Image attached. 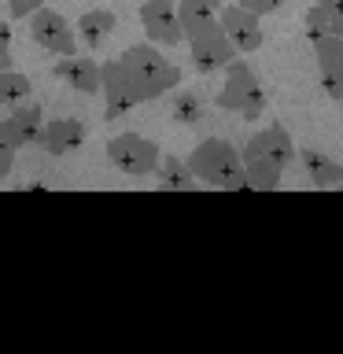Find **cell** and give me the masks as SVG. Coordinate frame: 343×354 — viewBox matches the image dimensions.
I'll return each instance as SVG.
<instances>
[{
	"label": "cell",
	"instance_id": "1",
	"mask_svg": "<svg viewBox=\"0 0 343 354\" xmlns=\"http://www.w3.org/2000/svg\"><path fill=\"white\" fill-rule=\"evenodd\" d=\"M185 162H188V170L210 188H225V192H243V188H251L248 166H243V151H237L232 144L218 140V137L199 140Z\"/></svg>",
	"mask_w": 343,
	"mask_h": 354
},
{
	"label": "cell",
	"instance_id": "2",
	"mask_svg": "<svg viewBox=\"0 0 343 354\" xmlns=\"http://www.w3.org/2000/svg\"><path fill=\"white\" fill-rule=\"evenodd\" d=\"M118 59H122V66H126L140 104L159 100V96L170 93L174 85H181V71H177L155 44H133V48H126Z\"/></svg>",
	"mask_w": 343,
	"mask_h": 354
},
{
	"label": "cell",
	"instance_id": "3",
	"mask_svg": "<svg viewBox=\"0 0 343 354\" xmlns=\"http://www.w3.org/2000/svg\"><path fill=\"white\" fill-rule=\"evenodd\" d=\"M214 104L221 111H237L240 118H262L266 115V93H262V85L254 82V74H251V66L240 59H232L225 66V82H221V93L214 96Z\"/></svg>",
	"mask_w": 343,
	"mask_h": 354
},
{
	"label": "cell",
	"instance_id": "4",
	"mask_svg": "<svg viewBox=\"0 0 343 354\" xmlns=\"http://www.w3.org/2000/svg\"><path fill=\"white\" fill-rule=\"evenodd\" d=\"M107 159L126 177H148V174H159V166H163L159 144L140 137V133H118V137H111Z\"/></svg>",
	"mask_w": 343,
	"mask_h": 354
},
{
	"label": "cell",
	"instance_id": "5",
	"mask_svg": "<svg viewBox=\"0 0 343 354\" xmlns=\"http://www.w3.org/2000/svg\"><path fill=\"white\" fill-rule=\"evenodd\" d=\"M30 37L55 55H77V37L55 8H37L30 15Z\"/></svg>",
	"mask_w": 343,
	"mask_h": 354
},
{
	"label": "cell",
	"instance_id": "6",
	"mask_svg": "<svg viewBox=\"0 0 343 354\" xmlns=\"http://www.w3.org/2000/svg\"><path fill=\"white\" fill-rule=\"evenodd\" d=\"M140 26L148 33V41L163 44V48H174V44L185 41L181 15H177V4H170V0H148L140 8Z\"/></svg>",
	"mask_w": 343,
	"mask_h": 354
},
{
	"label": "cell",
	"instance_id": "7",
	"mask_svg": "<svg viewBox=\"0 0 343 354\" xmlns=\"http://www.w3.org/2000/svg\"><path fill=\"white\" fill-rule=\"evenodd\" d=\"M192 44V66L199 74H218V71H225V66L240 55V48L232 44V37L225 30H210L203 33V37H192L188 41Z\"/></svg>",
	"mask_w": 343,
	"mask_h": 354
},
{
	"label": "cell",
	"instance_id": "8",
	"mask_svg": "<svg viewBox=\"0 0 343 354\" xmlns=\"http://www.w3.org/2000/svg\"><path fill=\"white\" fill-rule=\"evenodd\" d=\"M314 55H317V71H321V85L332 100H343V37L325 33L314 37Z\"/></svg>",
	"mask_w": 343,
	"mask_h": 354
},
{
	"label": "cell",
	"instance_id": "9",
	"mask_svg": "<svg viewBox=\"0 0 343 354\" xmlns=\"http://www.w3.org/2000/svg\"><path fill=\"white\" fill-rule=\"evenodd\" d=\"M221 30L232 37V44L240 48V55H251V52L262 44L259 15H254V11H248L240 0H237V4H225V8H221Z\"/></svg>",
	"mask_w": 343,
	"mask_h": 354
},
{
	"label": "cell",
	"instance_id": "10",
	"mask_svg": "<svg viewBox=\"0 0 343 354\" xmlns=\"http://www.w3.org/2000/svg\"><path fill=\"white\" fill-rule=\"evenodd\" d=\"M104 100H107V118H122L126 111H133L140 104L137 100V88H133L126 66H122V59H111L104 63Z\"/></svg>",
	"mask_w": 343,
	"mask_h": 354
},
{
	"label": "cell",
	"instance_id": "11",
	"mask_svg": "<svg viewBox=\"0 0 343 354\" xmlns=\"http://www.w3.org/2000/svg\"><path fill=\"white\" fill-rule=\"evenodd\" d=\"M55 77L66 82L71 88H77V93H85V96H93L104 88V66L96 59H89V55H63V59L55 63Z\"/></svg>",
	"mask_w": 343,
	"mask_h": 354
},
{
	"label": "cell",
	"instance_id": "12",
	"mask_svg": "<svg viewBox=\"0 0 343 354\" xmlns=\"http://www.w3.org/2000/svg\"><path fill=\"white\" fill-rule=\"evenodd\" d=\"M85 144V122L77 118H48L37 137V148L48 155H66Z\"/></svg>",
	"mask_w": 343,
	"mask_h": 354
},
{
	"label": "cell",
	"instance_id": "13",
	"mask_svg": "<svg viewBox=\"0 0 343 354\" xmlns=\"http://www.w3.org/2000/svg\"><path fill=\"white\" fill-rule=\"evenodd\" d=\"M221 8H225L221 0H181V4H177V15H181L185 41L218 30L221 26Z\"/></svg>",
	"mask_w": 343,
	"mask_h": 354
},
{
	"label": "cell",
	"instance_id": "14",
	"mask_svg": "<svg viewBox=\"0 0 343 354\" xmlns=\"http://www.w3.org/2000/svg\"><path fill=\"white\" fill-rule=\"evenodd\" d=\"M254 151H262V155H270L273 162H281L284 170L292 166L295 159H299V151H295V144H292V133H288L281 122H273V126H266V129H259L254 137L248 140Z\"/></svg>",
	"mask_w": 343,
	"mask_h": 354
},
{
	"label": "cell",
	"instance_id": "15",
	"mask_svg": "<svg viewBox=\"0 0 343 354\" xmlns=\"http://www.w3.org/2000/svg\"><path fill=\"white\" fill-rule=\"evenodd\" d=\"M243 166H248L251 188H259V192H277V188H281L284 166H281V162H273L270 155L254 151L251 144H248V148H243Z\"/></svg>",
	"mask_w": 343,
	"mask_h": 354
},
{
	"label": "cell",
	"instance_id": "16",
	"mask_svg": "<svg viewBox=\"0 0 343 354\" xmlns=\"http://www.w3.org/2000/svg\"><path fill=\"white\" fill-rule=\"evenodd\" d=\"M115 26H118L115 11L93 8V11H85V15L77 19V41H82L85 48H104V41L115 33Z\"/></svg>",
	"mask_w": 343,
	"mask_h": 354
},
{
	"label": "cell",
	"instance_id": "17",
	"mask_svg": "<svg viewBox=\"0 0 343 354\" xmlns=\"http://www.w3.org/2000/svg\"><path fill=\"white\" fill-rule=\"evenodd\" d=\"M299 162H303V170L310 174V181L317 188H336L343 185V166L336 159H328L325 151H314V148H303L299 151Z\"/></svg>",
	"mask_w": 343,
	"mask_h": 354
},
{
	"label": "cell",
	"instance_id": "18",
	"mask_svg": "<svg viewBox=\"0 0 343 354\" xmlns=\"http://www.w3.org/2000/svg\"><path fill=\"white\" fill-rule=\"evenodd\" d=\"M11 126L19 129V137H22V144H37V137H41V129H44V111H41V104H33V100L26 96V100H19V104H11Z\"/></svg>",
	"mask_w": 343,
	"mask_h": 354
},
{
	"label": "cell",
	"instance_id": "19",
	"mask_svg": "<svg viewBox=\"0 0 343 354\" xmlns=\"http://www.w3.org/2000/svg\"><path fill=\"white\" fill-rule=\"evenodd\" d=\"M199 185V177L188 170L185 159H177V155H166L163 166H159V188L163 192H192Z\"/></svg>",
	"mask_w": 343,
	"mask_h": 354
},
{
	"label": "cell",
	"instance_id": "20",
	"mask_svg": "<svg viewBox=\"0 0 343 354\" xmlns=\"http://www.w3.org/2000/svg\"><path fill=\"white\" fill-rule=\"evenodd\" d=\"M19 148H22L19 129L11 126V118H4V122H0V177H8V174H11V166H15Z\"/></svg>",
	"mask_w": 343,
	"mask_h": 354
},
{
	"label": "cell",
	"instance_id": "21",
	"mask_svg": "<svg viewBox=\"0 0 343 354\" xmlns=\"http://www.w3.org/2000/svg\"><path fill=\"white\" fill-rule=\"evenodd\" d=\"M30 77L26 74H15L8 66V71H0V104H19V100L30 96Z\"/></svg>",
	"mask_w": 343,
	"mask_h": 354
},
{
	"label": "cell",
	"instance_id": "22",
	"mask_svg": "<svg viewBox=\"0 0 343 354\" xmlns=\"http://www.w3.org/2000/svg\"><path fill=\"white\" fill-rule=\"evenodd\" d=\"M170 115H174V122H181V126H192V122H199V115H203V100L196 93H177Z\"/></svg>",
	"mask_w": 343,
	"mask_h": 354
},
{
	"label": "cell",
	"instance_id": "23",
	"mask_svg": "<svg viewBox=\"0 0 343 354\" xmlns=\"http://www.w3.org/2000/svg\"><path fill=\"white\" fill-rule=\"evenodd\" d=\"M248 11H254L259 19H266V15H273V11H281V4H288V0H240Z\"/></svg>",
	"mask_w": 343,
	"mask_h": 354
},
{
	"label": "cell",
	"instance_id": "24",
	"mask_svg": "<svg viewBox=\"0 0 343 354\" xmlns=\"http://www.w3.org/2000/svg\"><path fill=\"white\" fill-rule=\"evenodd\" d=\"M8 66H11V26L0 22V71H8Z\"/></svg>",
	"mask_w": 343,
	"mask_h": 354
},
{
	"label": "cell",
	"instance_id": "25",
	"mask_svg": "<svg viewBox=\"0 0 343 354\" xmlns=\"http://www.w3.org/2000/svg\"><path fill=\"white\" fill-rule=\"evenodd\" d=\"M8 4H11V15L15 19H30L37 8H44V0H8Z\"/></svg>",
	"mask_w": 343,
	"mask_h": 354
},
{
	"label": "cell",
	"instance_id": "26",
	"mask_svg": "<svg viewBox=\"0 0 343 354\" xmlns=\"http://www.w3.org/2000/svg\"><path fill=\"white\" fill-rule=\"evenodd\" d=\"M317 4H325V8H332V11H343V0H317Z\"/></svg>",
	"mask_w": 343,
	"mask_h": 354
}]
</instances>
